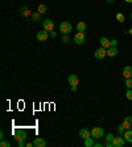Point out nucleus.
Masks as SVG:
<instances>
[{"label": "nucleus", "mask_w": 132, "mask_h": 147, "mask_svg": "<svg viewBox=\"0 0 132 147\" xmlns=\"http://www.w3.org/2000/svg\"><path fill=\"white\" fill-rule=\"evenodd\" d=\"M121 125L124 126L125 130H129V129H132V117H125Z\"/></svg>", "instance_id": "1a4fd4ad"}, {"label": "nucleus", "mask_w": 132, "mask_h": 147, "mask_svg": "<svg viewBox=\"0 0 132 147\" xmlns=\"http://www.w3.org/2000/svg\"><path fill=\"white\" fill-rule=\"evenodd\" d=\"M60 31L64 33V35H68L72 32V24L69 23V21H62L60 24Z\"/></svg>", "instance_id": "f03ea898"}, {"label": "nucleus", "mask_w": 132, "mask_h": 147, "mask_svg": "<svg viewBox=\"0 0 132 147\" xmlns=\"http://www.w3.org/2000/svg\"><path fill=\"white\" fill-rule=\"evenodd\" d=\"M77 31L78 32H85L86 31V23H85V21H79V23L77 24Z\"/></svg>", "instance_id": "a211bd4d"}, {"label": "nucleus", "mask_w": 132, "mask_h": 147, "mask_svg": "<svg viewBox=\"0 0 132 147\" xmlns=\"http://www.w3.org/2000/svg\"><path fill=\"white\" fill-rule=\"evenodd\" d=\"M79 135H81V138L85 140V139H87V138H90L91 136V131L90 130H87V129H82V130L79 131Z\"/></svg>", "instance_id": "ddd939ff"}, {"label": "nucleus", "mask_w": 132, "mask_h": 147, "mask_svg": "<svg viewBox=\"0 0 132 147\" xmlns=\"http://www.w3.org/2000/svg\"><path fill=\"white\" fill-rule=\"evenodd\" d=\"M37 9H38V12H40L41 15H44V13H45V12H46V9H48V7H46L45 4H40Z\"/></svg>", "instance_id": "412c9836"}, {"label": "nucleus", "mask_w": 132, "mask_h": 147, "mask_svg": "<svg viewBox=\"0 0 132 147\" xmlns=\"http://www.w3.org/2000/svg\"><path fill=\"white\" fill-rule=\"evenodd\" d=\"M26 138V132L24 130H15V139L19 142V146L23 147L24 146V140Z\"/></svg>", "instance_id": "f257e3e1"}, {"label": "nucleus", "mask_w": 132, "mask_h": 147, "mask_svg": "<svg viewBox=\"0 0 132 147\" xmlns=\"http://www.w3.org/2000/svg\"><path fill=\"white\" fill-rule=\"evenodd\" d=\"M0 146H1V147H9V146H11V143H9V142H7V140L1 139V142H0Z\"/></svg>", "instance_id": "393cba45"}, {"label": "nucleus", "mask_w": 132, "mask_h": 147, "mask_svg": "<svg viewBox=\"0 0 132 147\" xmlns=\"http://www.w3.org/2000/svg\"><path fill=\"white\" fill-rule=\"evenodd\" d=\"M20 13H21V16H24V17H29V16H32L29 7H21L20 8Z\"/></svg>", "instance_id": "4468645a"}, {"label": "nucleus", "mask_w": 132, "mask_h": 147, "mask_svg": "<svg viewBox=\"0 0 132 147\" xmlns=\"http://www.w3.org/2000/svg\"><path fill=\"white\" fill-rule=\"evenodd\" d=\"M62 41H64L65 44H68V43H69V37H68L66 35H65V36H64V39H62Z\"/></svg>", "instance_id": "cd10ccee"}, {"label": "nucleus", "mask_w": 132, "mask_h": 147, "mask_svg": "<svg viewBox=\"0 0 132 147\" xmlns=\"http://www.w3.org/2000/svg\"><path fill=\"white\" fill-rule=\"evenodd\" d=\"M131 19H132V12H131Z\"/></svg>", "instance_id": "f704fd0d"}, {"label": "nucleus", "mask_w": 132, "mask_h": 147, "mask_svg": "<svg viewBox=\"0 0 132 147\" xmlns=\"http://www.w3.org/2000/svg\"><path fill=\"white\" fill-rule=\"evenodd\" d=\"M123 77L132 78V68L131 66H124V68H123Z\"/></svg>", "instance_id": "9d476101"}, {"label": "nucleus", "mask_w": 132, "mask_h": 147, "mask_svg": "<svg viewBox=\"0 0 132 147\" xmlns=\"http://www.w3.org/2000/svg\"><path fill=\"white\" fill-rule=\"evenodd\" d=\"M48 36H49L48 31H41L37 33V40L38 41H45V40H48Z\"/></svg>", "instance_id": "f8f14e48"}, {"label": "nucleus", "mask_w": 132, "mask_h": 147, "mask_svg": "<svg viewBox=\"0 0 132 147\" xmlns=\"http://www.w3.org/2000/svg\"><path fill=\"white\" fill-rule=\"evenodd\" d=\"M95 147H102V143H94Z\"/></svg>", "instance_id": "c756f323"}, {"label": "nucleus", "mask_w": 132, "mask_h": 147, "mask_svg": "<svg viewBox=\"0 0 132 147\" xmlns=\"http://www.w3.org/2000/svg\"><path fill=\"white\" fill-rule=\"evenodd\" d=\"M72 90L73 92H77V86H72Z\"/></svg>", "instance_id": "2f4dec72"}, {"label": "nucleus", "mask_w": 132, "mask_h": 147, "mask_svg": "<svg viewBox=\"0 0 132 147\" xmlns=\"http://www.w3.org/2000/svg\"><path fill=\"white\" fill-rule=\"evenodd\" d=\"M30 17H32L33 21H40V19H41V13H40V12H34V13H32Z\"/></svg>", "instance_id": "6ab92c4d"}, {"label": "nucleus", "mask_w": 132, "mask_h": 147, "mask_svg": "<svg viewBox=\"0 0 132 147\" xmlns=\"http://www.w3.org/2000/svg\"><path fill=\"white\" fill-rule=\"evenodd\" d=\"M42 29L44 31H48V32H52L54 29V23H53L50 19H46L42 21Z\"/></svg>", "instance_id": "20e7f679"}, {"label": "nucleus", "mask_w": 132, "mask_h": 147, "mask_svg": "<svg viewBox=\"0 0 132 147\" xmlns=\"http://www.w3.org/2000/svg\"><path fill=\"white\" fill-rule=\"evenodd\" d=\"M118 54V50H116V47H110L108 50H107V56L110 57H115Z\"/></svg>", "instance_id": "f3484780"}, {"label": "nucleus", "mask_w": 132, "mask_h": 147, "mask_svg": "<svg viewBox=\"0 0 132 147\" xmlns=\"http://www.w3.org/2000/svg\"><path fill=\"white\" fill-rule=\"evenodd\" d=\"M74 43L78 45H82L85 43V32H77L74 35Z\"/></svg>", "instance_id": "423d86ee"}, {"label": "nucleus", "mask_w": 132, "mask_h": 147, "mask_svg": "<svg viewBox=\"0 0 132 147\" xmlns=\"http://www.w3.org/2000/svg\"><path fill=\"white\" fill-rule=\"evenodd\" d=\"M79 82V78L77 74H70L69 76V84H70V86H77Z\"/></svg>", "instance_id": "6e6552de"}, {"label": "nucleus", "mask_w": 132, "mask_h": 147, "mask_svg": "<svg viewBox=\"0 0 132 147\" xmlns=\"http://www.w3.org/2000/svg\"><path fill=\"white\" fill-rule=\"evenodd\" d=\"M124 139L127 140V142H129V143H132V129H129V130H125Z\"/></svg>", "instance_id": "dca6fc26"}, {"label": "nucleus", "mask_w": 132, "mask_h": 147, "mask_svg": "<svg viewBox=\"0 0 132 147\" xmlns=\"http://www.w3.org/2000/svg\"><path fill=\"white\" fill-rule=\"evenodd\" d=\"M85 146L86 147H93L94 146V140H93V138H87V139H85Z\"/></svg>", "instance_id": "aec40b11"}, {"label": "nucleus", "mask_w": 132, "mask_h": 147, "mask_svg": "<svg viewBox=\"0 0 132 147\" xmlns=\"http://www.w3.org/2000/svg\"><path fill=\"white\" fill-rule=\"evenodd\" d=\"M116 45H118V40L116 39L111 40V47H116Z\"/></svg>", "instance_id": "bb28decb"}, {"label": "nucleus", "mask_w": 132, "mask_h": 147, "mask_svg": "<svg viewBox=\"0 0 132 147\" xmlns=\"http://www.w3.org/2000/svg\"><path fill=\"white\" fill-rule=\"evenodd\" d=\"M100 45H102L103 48H107V49H108V48L111 47V41H110L107 37H102V39H100Z\"/></svg>", "instance_id": "2eb2a0df"}, {"label": "nucleus", "mask_w": 132, "mask_h": 147, "mask_svg": "<svg viewBox=\"0 0 132 147\" xmlns=\"http://www.w3.org/2000/svg\"><path fill=\"white\" fill-rule=\"evenodd\" d=\"M125 1H127V3H132V0H125Z\"/></svg>", "instance_id": "72a5a7b5"}, {"label": "nucleus", "mask_w": 132, "mask_h": 147, "mask_svg": "<svg viewBox=\"0 0 132 147\" xmlns=\"http://www.w3.org/2000/svg\"><path fill=\"white\" fill-rule=\"evenodd\" d=\"M125 86L127 89H132V78H125Z\"/></svg>", "instance_id": "4be33fe9"}, {"label": "nucleus", "mask_w": 132, "mask_h": 147, "mask_svg": "<svg viewBox=\"0 0 132 147\" xmlns=\"http://www.w3.org/2000/svg\"><path fill=\"white\" fill-rule=\"evenodd\" d=\"M106 1H107V3H114L115 0H106Z\"/></svg>", "instance_id": "473e14b6"}, {"label": "nucleus", "mask_w": 132, "mask_h": 147, "mask_svg": "<svg viewBox=\"0 0 132 147\" xmlns=\"http://www.w3.org/2000/svg\"><path fill=\"white\" fill-rule=\"evenodd\" d=\"M103 135H104L103 129L94 127L93 130H91V136H93V138H95V139H100V138H103Z\"/></svg>", "instance_id": "7ed1b4c3"}, {"label": "nucleus", "mask_w": 132, "mask_h": 147, "mask_svg": "<svg viewBox=\"0 0 132 147\" xmlns=\"http://www.w3.org/2000/svg\"><path fill=\"white\" fill-rule=\"evenodd\" d=\"M94 56H95V58H98V60H102V58H104L106 56H107V50H106V48L100 47V48H98V49L95 50Z\"/></svg>", "instance_id": "39448f33"}, {"label": "nucleus", "mask_w": 132, "mask_h": 147, "mask_svg": "<svg viewBox=\"0 0 132 147\" xmlns=\"http://www.w3.org/2000/svg\"><path fill=\"white\" fill-rule=\"evenodd\" d=\"M123 131H124V126H123V125H120V126H119V132H120V134H123Z\"/></svg>", "instance_id": "c85d7f7f"}, {"label": "nucleus", "mask_w": 132, "mask_h": 147, "mask_svg": "<svg viewBox=\"0 0 132 147\" xmlns=\"http://www.w3.org/2000/svg\"><path fill=\"white\" fill-rule=\"evenodd\" d=\"M124 138L121 136H114L112 139V147H123L124 146Z\"/></svg>", "instance_id": "0eeeda50"}, {"label": "nucleus", "mask_w": 132, "mask_h": 147, "mask_svg": "<svg viewBox=\"0 0 132 147\" xmlns=\"http://www.w3.org/2000/svg\"><path fill=\"white\" fill-rule=\"evenodd\" d=\"M50 36H52V37H56V33H54V32H50Z\"/></svg>", "instance_id": "7c9ffc66"}, {"label": "nucleus", "mask_w": 132, "mask_h": 147, "mask_svg": "<svg viewBox=\"0 0 132 147\" xmlns=\"http://www.w3.org/2000/svg\"><path fill=\"white\" fill-rule=\"evenodd\" d=\"M112 139H114V135H112V134H107V135H106V140H108V142H112Z\"/></svg>", "instance_id": "a878e982"}, {"label": "nucleus", "mask_w": 132, "mask_h": 147, "mask_svg": "<svg viewBox=\"0 0 132 147\" xmlns=\"http://www.w3.org/2000/svg\"><path fill=\"white\" fill-rule=\"evenodd\" d=\"M33 146L34 147H45L46 146V142L42 139V138H34Z\"/></svg>", "instance_id": "9b49d317"}, {"label": "nucleus", "mask_w": 132, "mask_h": 147, "mask_svg": "<svg viewBox=\"0 0 132 147\" xmlns=\"http://www.w3.org/2000/svg\"><path fill=\"white\" fill-rule=\"evenodd\" d=\"M116 20L119 23H123L124 21V15L123 13H116Z\"/></svg>", "instance_id": "5701e85b"}, {"label": "nucleus", "mask_w": 132, "mask_h": 147, "mask_svg": "<svg viewBox=\"0 0 132 147\" xmlns=\"http://www.w3.org/2000/svg\"><path fill=\"white\" fill-rule=\"evenodd\" d=\"M125 97H127V100L132 101V89H127V92H125Z\"/></svg>", "instance_id": "b1692460"}]
</instances>
